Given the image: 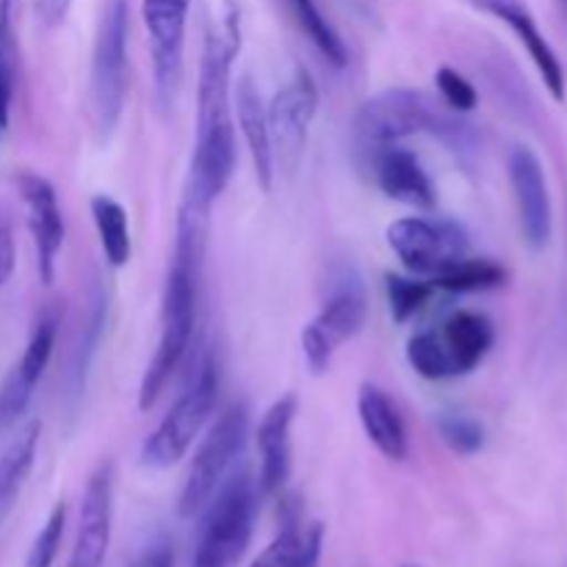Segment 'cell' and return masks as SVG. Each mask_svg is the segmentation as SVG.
Wrapping results in <instances>:
<instances>
[{
  "mask_svg": "<svg viewBox=\"0 0 567 567\" xmlns=\"http://www.w3.org/2000/svg\"><path fill=\"white\" fill-rule=\"evenodd\" d=\"M321 546H324V526H302L297 518H288L280 535L249 567H319Z\"/></svg>",
  "mask_w": 567,
  "mask_h": 567,
  "instance_id": "cell-22",
  "label": "cell"
},
{
  "mask_svg": "<svg viewBox=\"0 0 567 567\" xmlns=\"http://www.w3.org/2000/svg\"><path fill=\"white\" fill-rule=\"evenodd\" d=\"M241 50V14L227 6L219 28L205 37L197 83V138L188 166L183 203L210 210L236 172V127H233L230 72Z\"/></svg>",
  "mask_w": 567,
  "mask_h": 567,
  "instance_id": "cell-1",
  "label": "cell"
},
{
  "mask_svg": "<svg viewBox=\"0 0 567 567\" xmlns=\"http://www.w3.org/2000/svg\"><path fill=\"white\" fill-rule=\"evenodd\" d=\"M188 9L192 0H142V17L150 37V55H153L155 103L164 114L175 109L181 92Z\"/></svg>",
  "mask_w": 567,
  "mask_h": 567,
  "instance_id": "cell-10",
  "label": "cell"
},
{
  "mask_svg": "<svg viewBox=\"0 0 567 567\" xmlns=\"http://www.w3.org/2000/svg\"><path fill=\"white\" fill-rule=\"evenodd\" d=\"M131 567H175V554H172L169 540L161 537V540L150 543V546L133 559Z\"/></svg>",
  "mask_w": 567,
  "mask_h": 567,
  "instance_id": "cell-33",
  "label": "cell"
},
{
  "mask_svg": "<svg viewBox=\"0 0 567 567\" xmlns=\"http://www.w3.org/2000/svg\"><path fill=\"white\" fill-rule=\"evenodd\" d=\"M432 286L443 288L449 293H476V291H493L507 282V269L498 266L496 260L487 258H460L443 271L432 277Z\"/></svg>",
  "mask_w": 567,
  "mask_h": 567,
  "instance_id": "cell-26",
  "label": "cell"
},
{
  "mask_svg": "<svg viewBox=\"0 0 567 567\" xmlns=\"http://www.w3.org/2000/svg\"><path fill=\"white\" fill-rule=\"evenodd\" d=\"M509 169V186H513L515 205H518V219L524 241L532 249H546L554 233V208H551V192H548L546 169L537 153L526 144L513 147L507 161Z\"/></svg>",
  "mask_w": 567,
  "mask_h": 567,
  "instance_id": "cell-12",
  "label": "cell"
},
{
  "mask_svg": "<svg viewBox=\"0 0 567 567\" xmlns=\"http://www.w3.org/2000/svg\"><path fill=\"white\" fill-rule=\"evenodd\" d=\"M55 332H59V316H42L37 330H33L31 341H28L25 352H22L20 363L11 369L9 380L0 388V430L14 424L25 413L28 404H31L33 391H37L39 380H42L50 358H53Z\"/></svg>",
  "mask_w": 567,
  "mask_h": 567,
  "instance_id": "cell-16",
  "label": "cell"
},
{
  "mask_svg": "<svg viewBox=\"0 0 567 567\" xmlns=\"http://www.w3.org/2000/svg\"><path fill=\"white\" fill-rule=\"evenodd\" d=\"M66 529V504L59 502L53 513L48 515L44 526L39 529L37 540H33L31 551L25 557V567H53L55 557H59L61 540H64Z\"/></svg>",
  "mask_w": 567,
  "mask_h": 567,
  "instance_id": "cell-30",
  "label": "cell"
},
{
  "mask_svg": "<svg viewBox=\"0 0 567 567\" xmlns=\"http://www.w3.org/2000/svg\"><path fill=\"white\" fill-rule=\"evenodd\" d=\"M471 125L449 116L430 94L419 89H385L360 105L352 122L354 147L365 158H374L380 150L402 144L404 138L432 133L452 147H468Z\"/></svg>",
  "mask_w": 567,
  "mask_h": 567,
  "instance_id": "cell-3",
  "label": "cell"
},
{
  "mask_svg": "<svg viewBox=\"0 0 567 567\" xmlns=\"http://www.w3.org/2000/svg\"><path fill=\"white\" fill-rule=\"evenodd\" d=\"M408 363L413 365L415 374H421L424 380H449L454 377L452 360H449L446 347H443L441 336L437 332H415L408 341Z\"/></svg>",
  "mask_w": 567,
  "mask_h": 567,
  "instance_id": "cell-28",
  "label": "cell"
},
{
  "mask_svg": "<svg viewBox=\"0 0 567 567\" xmlns=\"http://www.w3.org/2000/svg\"><path fill=\"white\" fill-rule=\"evenodd\" d=\"M70 6L72 0H37V17L42 20V25L55 28L64 22Z\"/></svg>",
  "mask_w": 567,
  "mask_h": 567,
  "instance_id": "cell-34",
  "label": "cell"
},
{
  "mask_svg": "<svg viewBox=\"0 0 567 567\" xmlns=\"http://www.w3.org/2000/svg\"><path fill=\"white\" fill-rule=\"evenodd\" d=\"M14 89H17V78H11L9 72L0 70V133L9 127V116H11V100H14Z\"/></svg>",
  "mask_w": 567,
  "mask_h": 567,
  "instance_id": "cell-35",
  "label": "cell"
},
{
  "mask_svg": "<svg viewBox=\"0 0 567 567\" xmlns=\"http://www.w3.org/2000/svg\"><path fill=\"white\" fill-rule=\"evenodd\" d=\"M369 164L374 169L377 186L385 197L410 205L415 210H432L437 205L435 183L426 175L413 150L393 144V147L380 150Z\"/></svg>",
  "mask_w": 567,
  "mask_h": 567,
  "instance_id": "cell-18",
  "label": "cell"
},
{
  "mask_svg": "<svg viewBox=\"0 0 567 567\" xmlns=\"http://www.w3.org/2000/svg\"><path fill=\"white\" fill-rule=\"evenodd\" d=\"M127 0H109L100 20L89 78V116L97 142H109L127 103Z\"/></svg>",
  "mask_w": 567,
  "mask_h": 567,
  "instance_id": "cell-4",
  "label": "cell"
},
{
  "mask_svg": "<svg viewBox=\"0 0 567 567\" xmlns=\"http://www.w3.org/2000/svg\"><path fill=\"white\" fill-rule=\"evenodd\" d=\"M236 111L238 125H241L244 142H247L249 158H252L255 177H258L260 188L266 194L275 186V153H271V133H269V116H266V103L260 92L255 89L252 78L244 75L238 81L236 92Z\"/></svg>",
  "mask_w": 567,
  "mask_h": 567,
  "instance_id": "cell-19",
  "label": "cell"
},
{
  "mask_svg": "<svg viewBox=\"0 0 567 567\" xmlns=\"http://www.w3.org/2000/svg\"><path fill=\"white\" fill-rule=\"evenodd\" d=\"M557 9H559V14H563V20L567 25V0H557Z\"/></svg>",
  "mask_w": 567,
  "mask_h": 567,
  "instance_id": "cell-36",
  "label": "cell"
},
{
  "mask_svg": "<svg viewBox=\"0 0 567 567\" xmlns=\"http://www.w3.org/2000/svg\"><path fill=\"white\" fill-rule=\"evenodd\" d=\"M255 520V485L247 471H233L205 504L192 567H233L247 551Z\"/></svg>",
  "mask_w": 567,
  "mask_h": 567,
  "instance_id": "cell-5",
  "label": "cell"
},
{
  "mask_svg": "<svg viewBox=\"0 0 567 567\" xmlns=\"http://www.w3.org/2000/svg\"><path fill=\"white\" fill-rule=\"evenodd\" d=\"M441 341L446 347L449 360H452L454 377H463L471 374L487 358L493 341H496V330H493V321L485 313L460 310L443 324Z\"/></svg>",
  "mask_w": 567,
  "mask_h": 567,
  "instance_id": "cell-21",
  "label": "cell"
},
{
  "mask_svg": "<svg viewBox=\"0 0 567 567\" xmlns=\"http://www.w3.org/2000/svg\"><path fill=\"white\" fill-rule=\"evenodd\" d=\"M111 520H114V465L103 463L89 476L75 546L66 567H103L111 543Z\"/></svg>",
  "mask_w": 567,
  "mask_h": 567,
  "instance_id": "cell-14",
  "label": "cell"
},
{
  "mask_svg": "<svg viewBox=\"0 0 567 567\" xmlns=\"http://www.w3.org/2000/svg\"><path fill=\"white\" fill-rule=\"evenodd\" d=\"M17 194L28 214V230H31L33 247H37V269L39 280L44 286L55 282V269H59V252L64 247V216H61L59 197H55L53 183L44 181L33 172H20L14 177Z\"/></svg>",
  "mask_w": 567,
  "mask_h": 567,
  "instance_id": "cell-13",
  "label": "cell"
},
{
  "mask_svg": "<svg viewBox=\"0 0 567 567\" xmlns=\"http://www.w3.org/2000/svg\"><path fill=\"white\" fill-rule=\"evenodd\" d=\"M210 214L194 205L181 203L177 210V238L175 255H172L169 275H166L164 305H161V332L155 352L150 358L147 371L138 385V410L147 413L158 396L164 393L166 382L177 371L188 352L197 321V297L199 277H203L205 247H208Z\"/></svg>",
  "mask_w": 567,
  "mask_h": 567,
  "instance_id": "cell-2",
  "label": "cell"
},
{
  "mask_svg": "<svg viewBox=\"0 0 567 567\" xmlns=\"http://www.w3.org/2000/svg\"><path fill=\"white\" fill-rule=\"evenodd\" d=\"M435 86L441 92L443 103L452 111H457V114H468L480 103V94H476L474 83L465 75H460L457 70H452V66H441L435 72Z\"/></svg>",
  "mask_w": 567,
  "mask_h": 567,
  "instance_id": "cell-31",
  "label": "cell"
},
{
  "mask_svg": "<svg viewBox=\"0 0 567 567\" xmlns=\"http://www.w3.org/2000/svg\"><path fill=\"white\" fill-rule=\"evenodd\" d=\"M89 208H92V219L94 227H97L105 260L114 269H122L131 260V221H127V210L109 194H94Z\"/></svg>",
  "mask_w": 567,
  "mask_h": 567,
  "instance_id": "cell-24",
  "label": "cell"
},
{
  "mask_svg": "<svg viewBox=\"0 0 567 567\" xmlns=\"http://www.w3.org/2000/svg\"><path fill=\"white\" fill-rule=\"evenodd\" d=\"M249 435V410L244 402H233L219 419L210 424L208 435L199 443L192 465H188L186 482L181 491V509L183 518H194L205 509V504L214 498L221 482L233 474V465L244 454Z\"/></svg>",
  "mask_w": 567,
  "mask_h": 567,
  "instance_id": "cell-7",
  "label": "cell"
},
{
  "mask_svg": "<svg viewBox=\"0 0 567 567\" xmlns=\"http://www.w3.org/2000/svg\"><path fill=\"white\" fill-rule=\"evenodd\" d=\"M437 432H441V441L452 449L454 454H476L485 446V430L476 419L471 415H454L446 413L437 419Z\"/></svg>",
  "mask_w": 567,
  "mask_h": 567,
  "instance_id": "cell-29",
  "label": "cell"
},
{
  "mask_svg": "<svg viewBox=\"0 0 567 567\" xmlns=\"http://www.w3.org/2000/svg\"><path fill=\"white\" fill-rule=\"evenodd\" d=\"M216 396H219V371H216L214 358H205L194 374L192 385L181 393V399L172 404V410L155 426L153 435L142 443L138 460H142L144 468L164 471L181 463L199 437L203 426L208 424L216 408Z\"/></svg>",
  "mask_w": 567,
  "mask_h": 567,
  "instance_id": "cell-6",
  "label": "cell"
},
{
  "mask_svg": "<svg viewBox=\"0 0 567 567\" xmlns=\"http://www.w3.org/2000/svg\"><path fill=\"white\" fill-rule=\"evenodd\" d=\"M17 264V247H14V233H11V221L0 214V291L9 282L11 271Z\"/></svg>",
  "mask_w": 567,
  "mask_h": 567,
  "instance_id": "cell-32",
  "label": "cell"
},
{
  "mask_svg": "<svg viewBox=\"0 0 567 567\" xmlns=\"http://www.w3.org/2000/svg\"><path fill=\"white\" fill-rule=\"evenodd\" d=\"M39 435H42V424L39 421H28L17 437H11L9 446L0 454V520L11 509V504L20 496L22 485H25L28 474L33 468L39 449Z\"/></svg>",
  "mask_w": 567,
  "mask_h": 567,
  "instance_id": "cell-23",
  "label": "cell"
},
{
  "mask_svg": "<svg viewBox=\"0 0 567 567\" xmlns=\"http://www.w3.org/2000/svg\"><path fill=\"white\" fill-rule=\"evenodd\" d=\"M388 247L402 260L404 269L432 280L437 271L468 255L471 238L465 227L452 219L404 216L388 227Z\"/></svg>",
  "mask_w": 567,
  "mask_h": 567,
  "instance_id": "cell-8",
  "label": "cell"
},
{
  "mask_svg": "<svg viewBox=\"0 0 567 567\" xmlns=\"http://www.w3.org/2000/svg\"><path fill=\"white\" fill-rule=\"evenodd\" d=\"M385 291L393 321H396V324H408L415 313L424 310V305L430 302L432 293H435V286H432L430 280H419V277L388 275Z\"/></svg>",
  "mask_w": 567,
  "mask_h": 567,
  "instance_id": "cell-27",
  "label": "cell"
},
{
  "mask_svg": "<svg viewBox=\"0 0 567 567\" xmlns=\"http://www.w3.org/2000/svg\"><path fill=\"white\" fill-rule=\"evenodd\" d=\"M316 111H319V89L308 70H297V75L266 105L275 166H280L286 175H293L302 164Z\"/></svg>",
  "mask_w": 567,
  "mask_h": 567,
  "instance_id": "cell-11",
  "label": "cell"
},
{
  "mask_svg": "<svg viewBox=\"0 0 567 567\" xmlns=\"http://www.w3.org/2000/svg\"><path fill=\"white\" fill-rule=\"evenodd\" d=\"M369 302L358 275H343L327 297L321 313L302 330V352L316 377L324 374L341 343L352 341L365 324Z\"/></svg>",
  "mask_w": 567,
  "mask_h": 567,
  "instance_id": "cell-9",
  "label": "cell"
},
{
  "mask_svg": "<svg viewBox=\"0 0 567 567\" xmlns=\"http://www.w3.org/2000/svg\"><path fill=\"white\" fill-rule=\"evenodd\" d=\"M474 9L485 11V14L502 20L509 31L518 37V42L524 44V50L529 53L532 64L540 72L543 83H546L548 94H551L557 103H565L567 94V81H565V66L559 61L557 50L551 48L546 37H543L540 25H537L535 14L526 6V0H468Z\"/></svg>",
  "mask_w": 567,
  "mask_h": 567,
  "instance_id": "cell-15",
  "label": "cell"
},
{
  "mask_svg": "<svg viewBox=\"0 0 567 567\" xmlns=\"http://www.w3.org/2000/svg\"><path fill=\"white\" fill-rule=\"evenodd\" d=\"M358 415L365 437L374 443L382 457L393 460V463H402L408 457V430H404L399 408L382 388L371 385V382L360 385Z\"/></svg>",
  "mask_w": 567,
  "mask_h": 567,
  "instance_id": "cell-20",
  "label": "cell"
},
{
  "mask_svg": "<svg viewBox=\"0 0 567 567\" xmlns=\"http://www.w3.org/2000/svg\"><path fill=\"white\" fill-rule=\"evenodd\" d=\"M288 9V14L293 17V22H297L299 31L308 37V42L313 44L316 50H319L321 55H324L327 61H330L332 66H347L349 61V50L347 44H343L341 33L332 28V22L327 20L324 11L319 9V3L316 0H282Z\"/></svg>",
  "mask_w": 567,
  "mask_h": 567,
  "instance_id": "cell-25",
  "label": "cell"
},
{
  "mask_svg": "<svg viewBox=\"0 0 567 567\" xmlns=\"http://www.w3.org/2000/svg\"><path fill=\"white\" fill-rule=\"evenodd\" d=\"M297 396L286 393L266 410L258 424V435H255L260 452L258 487L264 496L280 493L291 476V426L297 419Z\"/></svg>",
  "mask_w": 567,
  "mask_h": 567,
  "instance_id": "cell-17",
  "label": "cell"
}]
</instances>
